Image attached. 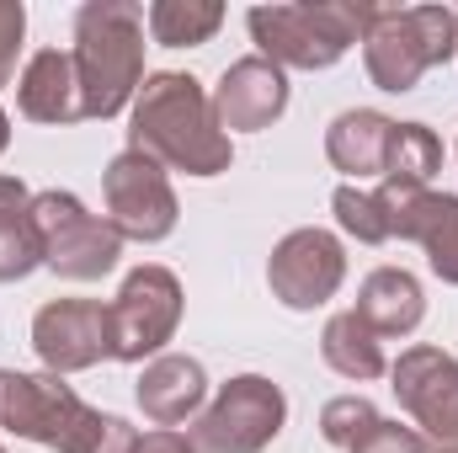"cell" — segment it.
<instances>
[{
	"instance_id": "obj_21",
	"label": "cell",
	"mask_w": 458,
	"mask_h": 453,
	"mask_svg": "<svg viewBox=\"0 0 458 453\" xmlns=\"http://www.w3.org/2000/svg\"><path fill=\"white\" fill-rule=\"evenodd\" d=\"M144 27L160 48H203L225 27V5L219 0H155L144 11Z\"/></svg>"
},
{
	"instance_id": "obj_4",
	"label": "cell",
	"mask_w": 458,
	"mask_h": 453,
	"mask_svg": "<svg viewBox=\"0 0 458 453\" xmlns=\"http://www.w3.org/2000/svg\"><path fill=\"white\" fill-rule=\"evenodd\" d=\"M368 5L352 0H293V5H250L245 27L261 59L277 70H331L346 59L352 43H362Z\"/></svg>"
},
{
	"instance_id": "obj_5",
	"label": "cell",
	"mask_w": 458,
	"mask_h": 453,
	"mask_svg": "<svg viewBox=\"0 0 458 453\" xmlns=\"http://www.w3.org/2000/svg\"><path fill=\"white\" fill-rule=\"evenodd\" d=\"M32 225L43 240V267L64 283H97L123 256V235L107 225V214H91L64 187L32 192Z\"/></svg>"
},
{
	"instance_id": "obj_13",
	"label": "cell",
	"mask_w": 458,
	"mask_h": 453,
	"mask_svg": "<svg viewBox=\"0 0 458 453\" xmlns=\"http://www.w3.org/2000/svg\"><path fill=\"white\" fill-rule=\"evenodd\" d=\"M394 219V240H416L427 251V267L458 288V198L432 187H378Z\"/></svg>"
},
{
	"instance_id": "obj_12",
	"label": "cell",
	"mask_w": 458,
	"mask_h": 453,
	"mask_svg": "<svg viewBox=\"0 0 458 453\" xmlns=\"http://www.w3.org/2000/svg\"><path fill=\"white\" fill-rule=\"evenodd\" d=\"M32 352L48 373H86L113 357V326L102 299H48L32 315Z\"/></svg>"
},
{
	"instance_id": "obj_11",
	"label": "cell",
	"mask_w": 458,
	"mask_h": 453,
	"mask_svg": "<svg viewBox=\"0 0 458 453\" xmlns=\"http://www.w3.org/2000/svg\"><path fill=\"white\" fill-rule=\"evenodd\" d=\"M81 416H86V400L59 373H48V368L43 373L0 368V432L59 453Z\"/></svg>"
},
{
	"instance_id": "obj_30",
	"label": "cell",
	"mask_w": 458,
	"mask_h": 453,
	"mask_svg": "<svg viewBox=\"0 0 458 453\" xmlns=\"http://www.w3.org/2000/svg\"><path fill=\"white\" fill-rule=\"evenodd\" d=\"M427 453H458V449H448V443H432V449H427Z\"/></svg>"
},
{
	"instance_id": "obj_10",
	"label": "cell",
	"mask_w": 458,
	"mask_h": 453,
	"mask_svg": "<svg viewBox=\"0 0 458 453\" xmlns=\"http://www.w3.org/2000/svg\"><path fill=\"white\" fill-rule=\"evenodd\" d=\"M389 389L427 443L458 449V357L443 346H405L389 363Z\"/></svg>"
},
{
	"instance_id": "obj_14",
	"label": "cell",
	"mask_w": 458,
	"mask_h": 453,
	"mask_svg": "<svg viewBox=\"0 0 458 453\" xmlns=\"http://www.w3.org/2000/svg\"><path fill=\"white\" fill-rule=\"evenodd\" d=\"M208 97H214V117L225 133H261L288 113V70H277L261 54H245L219 75Z\"/></svg>"
},
{
	"instance_id": "obj_25",
	"label": "cell",
	"mask_w": 458,
	"mask_h": 453,
	"mask_svg": "<svg viewBox=\"0 0 458 453\" xmlns=\"http://www.w3.org/2000/svg\"><path fill=\"white\" fill-rule=\"evenodd\" d=\"M378 422V406L368 400V395H336V400H326V411H320V438L331 443V449H346L368 432Z\"/></svg>"
},
{
	"instance_id": "obj_6",
	"label": "cell",
	"mask_w": 458,
	"mask_h": 453,
	"mask_svg": "<svg viewBox=\"0 0 458 453\" xmlns=\"http://www.w3.org/2000/svg\"><path fill=\"white\" fill-rule=\"evenodd\" d=\"M288 427V395L267 373H234L192 422L198 453H267Z\"/></svg>"
},
{
	"instance_id": "obj_26",
	"label": "cell",
	"mask_w": 458,
	"mask_h": 453,
	"mask_svg": "<svg viewBox=\"0 0 458 453\" xmlns=\"http://www.w3.org/2000/svg\"><path fill=\"white\" fill-rule=\"evenodd\" d=\"M432 443L416 432V427H400V422H389V416H378L357 443H352V453H427Z\"/></svg>"
},
{
	"instance_id": "obj_24",
	"label": "cell",
	"mask_w": 458,
	"mask_h": 453,
	"mask_svg": "<svg viewBox=\"0 0 458 453\" xmlns=\"http://www.w3.org/2000/svg\"><path fill=\"white\" fill-rule=\"evenodd\" d=\"M133 443H139V432H133L123 416L86 406V416L75 422V432L64 438L59 453H133Z\"/></svg>"
},
{
	"instance_id": "obj_18",
	"label": "cell",
	"mask_w": 458,
	"mask_h": 453,
	"mask_svg": "<svg viewBox=\"0 0 458 453\" xmlns=\"http://www.w3.org/2000/svg\"><path fill=\"white\" fill-rule=\"evenodd\" d=\"M389 133H394V117L389 113H378V107H346L326 128V155H331V166L342 171L346 182L362 187L368 176H384Z\"/></svg>"
},
{
	"instance_id": "obj_17",
	"label": "cell",
	"mask_w": 458,
	"mask_h": 453,
	"mask_svg": "<svg viewBox=\"0 0 458 453\" xmlns=\"http://www.w3.org/2000/svg\"><path fill=\"white\" fill-rule=\"evenodd\" d=\"M352 315H357L378 341L411 337V331L427 321V288H421V278L405 272V267H373V272L362 278V288H357Z\"/></svg>"
},
{
	"instance_id": "obj_1",
	"label": "cell",
	"mask_w": 458,
	"mask_h": 453,
	"mask_svg": "<svg viewBox=\"0 0 458 453\" xmlns=\"http://www.w3.org/2000/svg\"><path fill=\"white\" fill-rule=\"evenodd\" d=\"M128 150L182 176H225L234 166V144L214 117V97L203 91L198 75H182V70L144 75L128 107Z\"/></svg>"
},
{
	"instance_id": "obj_27",
	"label": "cell",
	"mask_w": 458,
	"mask_h": 453,
	"mask_svg": "<svg viewBox=\"0 0 458 453\" xmlns=\"http://www.w3.org/2000/svg\"><path fill=\"white\" fill-rule=\"evenodd\" d=\"M21 38H27V5L21 0H0V86L16 81Z\"/></svg>"
},
{
	"instance_id": "obj_22",
	"label": "cell",
	"mask_w": 458,
	"mask_h": 453,
	"mask_svg": "<svg viewBox=\"0 0 458 453\" xmlns=\"http://www.w3.org/2000/svg\"><path fill=\"white\" fill-rule=\"evenodd\" d=\"M443 171V139L427 123H394L384 150V187H432Z\"/></svg>"
},
{
	"instance_id": "obj_20",
	"label": "cell",
	"mask_w": 458,
	"mask_h": 453,
	"mask_svg": "<svg viewBox=\"0 0 458 453\" xmlns=\"http://www.w3.org/2000/svg\"><path fill=\"white\" fill-rule=\"evenodd\" d=\"M320 357H326L342 379H352V384H368V379H384V373H389L384 341L373 337L352 310H342V315L326 321V331H320Z\"/></svg>"
},
{
	"instance_id": "obj_15",
	"label": "cell",
	"mask_w": 458,
	"mask_h": 453,
	"mask_svg": "<svg viewBox=\"0 0 458 453\" xmlns=\"http://www.w3.org/2000/svg\"><path fill=\"white\" fill-rule=\"evenodd\" d=\"M133 395L155 427H182V422H198V411L208 406V373L187 352H160L155 363H144Z\"/></svg>"
},
{
	"instance_id": "obj_29",
	"label": "cell",
	"mask_w": 458,
	"mask_h": 453,
	"mask_svg": "<svg viewBox=\"0 0 458 453\" xmlns=\"http://www.w3.org/2000/svg\"><path fill=\"white\" fill-rule=\"evenodd\" d=\"M5 144H11V117H5V107H0V155H5Z\"/></svg>"
},
{
	"instance_id": "obj_7",
	"label": "cell",
	"mask_w": 458,
	"mask_h": 453,
	"mask_svg": "<svg viewBox=\"0 0 458 453\" xmlns=\"http://www.w3.org/2000/svg\"><path fill=\"white\" fill-rule=\"evenodd\" d=\"M182 278L160 261H144L123 278L117 299L107 304V326H113V357L117 363H155L176 331H182Z\"/></svg>"
},
{
	"instance_id": "obj_2",
	"label": "cell",
	"mask_w": 458,
	"mask_h": 453,
	"mask_svg": "<svg viewBox=\"0 0 458 453\" xmlns=\"http://www.w3.org/2000/svg\"><path fill=\"white\" fill-rule=\"evenodd\" d=\"M144 5L133 0H86L75 11V81H81V117L107 123L128 113L144 86Z\"/></svg>"
},
{
	"instance_id": "obj_19",
	"label": "cell",
	"mask_w": 458,
	"mask_h": 453,
	"mask_svg": "<svg viewBox=\"0 0 458 453\" xmlns=\"http://www.w3.org/2000/svg\"><path fill=\"white\" fill-rule=\"evenodd\" d=\"M43 267V240L32 225V192L21 176H0V283H21Z\"/></svg>"
},
{
	"instance_id": "obj_23",
	"label": "cell",
	"mask_w": 458,
	"mask_h": 453,
	"mask_svg": "<svg viewBox=\"0 0 458 453\" xmlns=\"http://www.w3.org/2000/svg\"><path fill=\"white\" fill-rule=\"evenodd\" d=\"M331 209H336V225L357 240V245H384V240H394V219H389V203H384V192L373 187H357V182H342L336 187V198H331Z\"/></svg>"
},
{
	"instance_id": "obj_3",
	"label": "cell",
	"mask_w": 458,
	"mask_h": 453,
	"mask_svg": "<svg viewBox=\"0 0 458 453\" xmlns=\"http://www.w3.org/2000/svg\"><path fill=\"white\" fill-rule=\"evenodd\" d=\"M458 54V5H368L362 16V64L368 81L389 97L421 86L427 70Z\"/></svg>"
},
{
	"instance_id": "obj_8",
	"label": "cell",
	"mask_w": 458,
	"mask_h": 453,
	"mask_svg": "<svg viewBox=\"0 0 458 453\" xmlns=\"http://www.w3.org/2000/svg\"><path fill=\"white\" fill-rule=\"evenodd\" d=\"M102 198H107V225L123 240H139V245L165 240L182 219V203H176V187H171L165 166L139 155V150H123V155L107 160Z\"/></svg>"
},
{
	"instance_id": "obj_31",
	"label": "cell",
	"mask_w": 458,
	"mask_h": 453,
	"mask_svg": "<svg viewBox=\"0 0 458 453\" xmlns=\"http://www.w3.org/2000/svg\"><path fill=\"white\" fill-rule=\"evenodd\" d=\"M0 453H5V449H0Z\"/></svg>"
},
{
	"instance_id": "obj_9",
	"label": "cell",
	"mask_w": 458,
	"mask_h": 453,
	"mask_svg": "<svg viewBox=\"0 0 458 453\" xmlns=\"http://www.w3.org/2000/svg\"><path fill=\"white\" fill-rule=\"evenodd\" d=\"M346 283V245L320 225L288 229L277 245H272V261H267V288L283 310H320L342 294Z\"/></svg>"
},
{
	"instance_id": "obj_16",
	"label": "cell",
	"mask_w": 458,
	"mask_h": 453,
	"mask_svg": "<svg viewBox=\"0 0 458 453\" xmlns=\"http://www.w3.org/2000/svg\"><path fill=\"white\" fill-rule=\"evenodd\" d=\"M16 107L27 123H81V81H75V59L70 48H38L21 75H16Z\"/></svg>"
},
{
	"instance_id": "obj_28",
	"label": "cell",
	"mask_w": 458,
	"mask_h": 453,
	"mask_svg": "<svg viewBox=\"0 0 458 453\" xmlns=\"http://www.w3.org/2000/svg\"><path fill=\"white\" fill-rule=\"evenodd\" d=\"M133 453H198L192 449V438L187 432H176V427H155V432H144Z\"/></svg>"
}]
</instances>
